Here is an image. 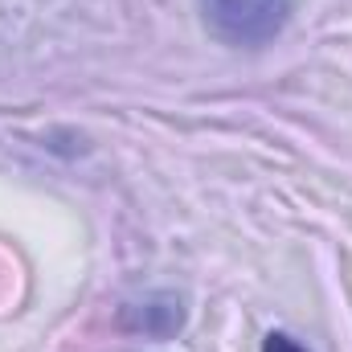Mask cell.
Wrapping results in <instances>:
<instances>
[{"label":"cell","instance_id":"6da1fadb","mask_svg":"<svg viewBox=\"0 0 352 352\" xmlns=\"http://www.w3.org/2000/svg\"><path fill=\"white\" fill-rule=\"evenodd\" d=\"M201 8H205V25L226 45L258 50L287 29L295 0H201Z\"/></svg>","mask_w":352,"mask_h":352},{"label":"cell","instance_id":"7a4b0ae2","mask_svg":"<svg viewBox=\"0 0 352 352\" xmlns=\"http://www.w3.org/2000/svg\"><path fill=\"white\" fill-rule=\"evenodd\" d=\"M123 324H127L131 332L168 336V332H176V328L184 324V307H180V299H173V295H156V299H148V303H131V307L123 311Z\"/></svg>","mask_w":352,"mask_h":352},{"label":"cell","instance_id":"3957f363","mask_svg":"<svg viewBox=\"0 0 352 352\" xmlns=\"http://www.w3.org/2000/svg\"><path fill=\"white\" fill-rule=\"evenodd\" d=\"M263 352H307L295 336H287V332H270L266 336V344H263Z\"/></svg>","mask_w":352,"mask_h":352}]
</instances>
